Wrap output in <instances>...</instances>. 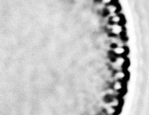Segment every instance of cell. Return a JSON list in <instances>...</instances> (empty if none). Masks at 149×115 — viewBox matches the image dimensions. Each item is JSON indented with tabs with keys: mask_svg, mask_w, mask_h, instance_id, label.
Here are the masks:
<instances>
[{
	"mask_svg": "<svg viewBox=\"0 0 149 115\" xmlns=\"http://www.w3.org/2000/svg\"><path fill=\"white\" fill-rule=\"evenodd\" d=\"M108 30L111 37H120L124 33V26L121 24H112L108 25Z\"/></svg>",
	"mask_w": 149,
	"mask_h": 115,
	"instance_id": "cell-1",
	"label": "cell"
},
{
	"mask_svg": "<svg viewBox=\"0 0 149 115\" xmlns=\"http://www.w3.org/2000/svg\"><path fill=\"white\" fill-rule=\"evenodd\" d=\"M118 108L112 107V106L107 105L103 109V113L108 115H116L118 113Z\"/></svg>",
	"mask_w": 149,
	"mask_h": 115,
	"instance_id": "cell-5",
	"label": "cell"
},
{
	"mask_svg": "<svg viewBox=\"0 0 149 115\" xmlns=\"http://www.w3.org/2000/svg\"><path fill=\"white\" fill-rule=\"evenodd\" d=\"M125 82L123 81L114 80L111 84V87L114 90L115 92L118 94L123 92L125 88Z\"/></svg>",
	"mask_w": 149,
	"mask_h": 115,
	"instance_id": "cell-4",
	"label": "cell"
},
{
	"mask_svg": "<svg viewBox=\"0 0 149 115\" xmlns=\"http://www.w3.org/2000/svg\"><path fill=\"white\" fill-rule=\"evenodd\" d=\"M112 76V78L114 79V80H120L125 82V80H126L127 78L128 74L126 72L125 69L114 70Z\"/></svg>",
	"mask_w": 149,
	"mask_h": 115,
	"instance_id": "cell-3",
	"label": "cell"
},
{
	"mask_svg": "<svg viewBox=\"0 0 149 115\" xmlns=\"http://www.w3.org/2000/svg\"><path fill=\"white\" fill-rule=\"evenodd\" d=\"M111 52L116 57L126 56L128 53V49L125 45H116L115 44H112Z\"/></svg>",
	"mask_w": 149,
	"mask_h": 115,
	"instance_id": "cell-2",
	"label": "cell"
}]
</instances>
